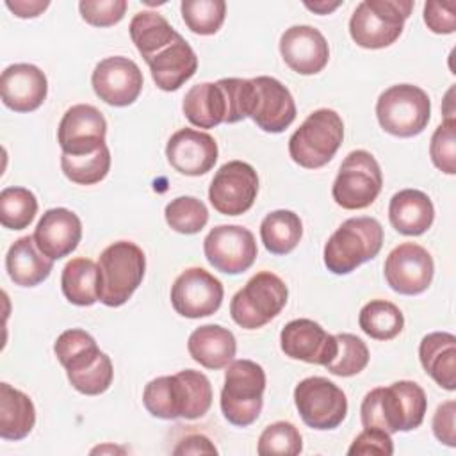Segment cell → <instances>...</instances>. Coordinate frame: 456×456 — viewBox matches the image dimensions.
<instances>
[{
  "label": "cell",
  "mask_w": 456,
  "mask_h": 456,
  "mask_svg": "<svg viewBox=\"0 0 456 456\" xmlns=\"http://www.w3.org/2000/svg\"><path fill=\"white\" fill-rule=\"evenodd\" d=\"M144 408L157 419L194 420L203 417L212 406V385L208 378L192 369L173 376L151 379L142 392Z\"/></svg>",
  "instance_id": "cell-1"
},
{
  "label": "cell",
  "mask_w": 456,
  "mask_h": 456,
  "mask_svg": "<svg viewBox=\"0 0 456 456\" xmlns=\"http://www.w3.org/2000/svg\"><path fill=\"white\" fill-rule=\"evenodd\" d=\"M426 410L428 399L422 387L401 379L367 392L360 406V417L363 428H378L392 435L419 428Z\"/></svg>",
  "instance_id": "cell-2"
},
{
  "label": "cell",
  "mask_w": 456,
  "mask_h": 456,
  "mask_svg": "<svg viewBox=\"0 0 456 456\" xmlns=\"http://www.w3.org/2000/svg\"><path fill=\"white\" fill-rule=\"evenodd\" d=\"M383 246V226L378 219L360 216L346 219L324 244V265L333 274H349L372 260Z\"/></svg>",
  "instance_id": "cell-3"
},
{
  "label": "cell",
  "mask_w": 456,
  "mask_h": 456,
  "mask_svg": "<svg viewBox=\"0 0 456 456\" xmlns=\"http://www.w3.org/2000/svg\"><path fill=\"white\" fill-rule=\"evenodd\" d=\"M100 301L105 306H121L137 290L144 278L146 256L130 240H118L107 246L98 258Z\"/></svg>",
  "instance_id": "cell-4"
},
{
  "label": "cell",
  "mask_w": 456,
  "mask_h": 456,
  "mask_svg": "<svg viewBox=\"0 0 456 456\" xmlns=\"http://www.w3.org/2000/svg\"><path fill=\"white\" fill-rule=\"evenodd\" d=\"M415 2L411 0H363L356 5L349 20L353 41L369 50L390 46L399 39L404 21Z\"/></svg>",
  "instance_id": "cell-5"
},
{
  "label": "cell",
  "mask_w": 456,
  "mask_h": 456,
  "mask_svg": "<svg viewBox=\"0 0 456 456\" xmlns=\"http://www.w3.org/2000/svg\"><path fill=\"white\" fill-rule=\"evenodd\" d=\"M265 370L253 360L228 363L221 390V411L224 419L239 428L253 424L264 406Z\"/></svg>",
  "instance_id": "cell-6"
},
{
  "label": "cell",
  "mask_w": 456,
  "mask_h": 456,
  "mask_svg": "<svg viewBox=\"0 0 456 456\" xmlns=\"http://www.w3.org/2000/svg\"><path fill=\"white\" fill-rule=\"evenodd\" d=\"M344 121L333 109H317L289 139L290 159L306 169L326 166L340 148Z\"/></svg>",
  "instance_id": "cell-7"
},
{
  "label": "cell",
  "mask_w": 456,
  "mask_h": 456,
  "mask_svg": "<svg viewBox=\"0 0 456 456\" xmlns=\"http://www.w3.org/2000/svg\"><path fill=\"white\" fill-rule=\"evenodd\" d=\"M287 299L285 281L271 271H260L232 297L230 315L240 328L256 330L273 321L283 310Z\"/></svg>",
  "instance_id": "cell-8"
},
{
  "label": "cell",
  "mask_w": 456,
  "mask_h": 456,
  "mask_svg": "<svg viewBox=\"0 0 456 456\" xmlns=\"http://www.w3.org/2000/svg\"><path fill=\"white\" fill-rule=\"evenodd\" d=\"M376 116L381 128L390 135L413 137L429 123L431 100L419 86L395 84L379 94Z\"/></svg>",
  "instance_id": "cell-9"
},
{
  "label": "cell",
  "mask_w": 456,
  "mask_h": 456,
  "mask_svg": "<svg viewBox=\"0 0 456 456\" xmlns=\"http://www.w3.org/2000/svg\"><path fill=\"white\" fill-rule=\"evenodd\" d=\"M381 187L383 173L374 155L365 150H354L342 160L331 196L338 207L360 210L374 203Z\"/></svg>",
  "instance_id": "cell-10"
},
{
  "label": "cell",
  "mask_w": 456,
  "mask_h": 456,
  "mask_svg": "<svg viewBox=\"0 0 456 456\" xmlns=\"http://www.w3.org/2000/svg\"><path fill=\"white\" fill-rule=\"evenodd\" d=\"M294 403L303 422L319 431L338 428L347 415L346 394L322 376L299 381L294 388Z\"/></svg>",
  "instance_id": "cell-11"
},
{
  "label": "cell",
  "mask_w": 456,
  "mask_h": 456,
  "mask_svg": "<svg viewBox=\"0 0 456 456\" xmlns=\"http://www.w3.org/2000/svg\"><path fill=\"white\" fill-rule=\"evenodd\" d=\"M258 194V176L251 164L230 160L223 164L208 187L212 207L223 216H240L248 212Z\"/></svg>",
  "instance_id": "cell-12"
},
{
  "label": "cell",
  "mask_w": 456,
  "mask_h": 456,
  "mask_svg": "<svg viewBox=\"0 0 456 456\" xmlns=\"http://www.w3.org/2000/svg\"><path fill=\"white\" fill-rule=\"evenodd\" d=\"M203 251L208 264L224 274L248 271L258 253L255 235L239 224L214 226L203 240Z\"/></svg>",
  "instance_id": "cell-13"
},
{
  "label": "cell",
  "mask_w": 456,
  "mask_h": 456,
  "mask_svg": "<svg viewBox=\"0 0 456 456\" xmlns=\"http://www.w3.org/2000/svg\"><path fill=\"white\" fill-rule=\"evenodd\" d=\"M223 283L203 267H189L180 273L169 294L175 312L187 319L216 314L223 303Z\"/></svg>",
  "instance_id": "cell-14"
},
{
  "label": "cell",
  "mask_w": 456,
  "mask_h": 456,
  "mask_svg": "<svg viewBox=\"0 0 456 456\" xmlns=\"http://www.w3.org/2000/svg\"><path fill=\"white\" fill-rule=\"evenodd\" d=\"M383 273L394 292L415 296L422 294L431 285L435 264L426 248L415 242H403L388 253Z\"/></svg>",
  "instance_id": "cell-15"
},
{
  "label": "cell",
  "mask_w": 456,
  "mask_h": 456,
  "mask_svg": "<svg viewBox=\"0 0 456 456\" xmlns=\"http://www.w3.org/2000/svg\"><path fill=\"white\" fill-rule=\"evenodd\" d=\"M91 84L100 100L112 107L132 105L142 91V73L139 66L123 55L100 61L91 75Z\"/></svg>",
  "instance_id": "cell-16"
},
{
  "label": "cell",
  "mask_w": 456,
  "mask_h": 456,
  "mask_svg": "<svg viewBox=\"0 0 456 456\" xmlns=\"http://www.w3.org/2000/svg\"><path fill=\"white\" fill-rule=\"evenodd\" d=\"M105 134L103 114L89 103H77L64 112L57 128V142L62 153L89 155L105 146Z\"/></svg>",
  "instance_id": "cell-17"
},
{
  "label": "cell",
  "mask_w": 456,
  "mask_h": 456,
  "mask_svg": "<svg viewBox=\"0 0 456 456\" xmlns=\"http://www.w3.org/2000/svg\"><path fill=\"white\" fill-rule=\"evenodd\" d=\"M285 356L315 365H328L337 354V338L312 319H294L280 333Z\"/></svg>",
  "instance_id": "cell-18"
},
{
  "label": "cell",
  "mask_w": 456,
  "mask_h": 456,
  "mask_svg": "<svg viewBox=\"0 0 456 456\" xmlns=\"http://www.w3.org/2000/svg\"><path fill=\"white\" fill-rule=\"evenodd\" d=\"M217 142L216 139L194 128L176 130L167 144L166 157L175 171L185 176H200L208 173L217 162Z\"/></svg>",
  "instance_id": "cell-19"
},
{
  "label": "cell",
  "mask_w": 456,
  "mask_h": 456,
  "mask_svg": "<svg viewBox=\"0 0 456 456\" xmlns=\"http://www.w3.org/2000/svg\"><path fill=\"white\" fill-rule=\"evenodd\" d=\"M280 53L285 64L299 75H315L330 59L328 41L312 25H292L280 37Z\"/></svg>",
  "instance_id": "cell-20"
},
{
  "label": "cell",
  "mask_w": 456,
  "mask_h": 456,
  "mask_svg": "<svg viewBox=\"0 0 456 456\" xmlns=\"http://www.w3.org/2000/svg\"><path fill=\"white\" fill-rule=\"evenodd\" d=\"M255 86V105L251 119L269 134H280L296 119V103L290 91L274 77L251 78Z\"/></svg>",
  "instance_id": "cell-21"
},
{
  "label": "cell",
  "mask_w": 456,
  "mask_h": 456,
  "mask_svg": "<svg viewBox=\"0 0 456 456\" xmlns=\"http://www.w3.org/2000/svg\"><path fill=\"white\" fill-rule=\"evenodd\" d=\"M48 93L46 75L34 64L18 62L2 71L0 94L14 112H32L43 105Z\"/></svg>",
  "instance_id": "cell-22"
},
{
  "label": "cell",
  "mask_w": 456,
  "mask_h": 456,
  "mask_svg": "<svg viewBox=\"0 0 456 456\" xmlns=\"http://www.w3.org/2000/svg\"><path fill=\"white\" fill-rule=\"evenodd\" d=\"M82 239V223L68 208H48L36 224L34 240L43 255L59 260L73 253Z\"/></svg>",
  "instance_id": "cell-23"
},
{
  "label": "cell",
  "mask_w": 456,
  "mask_h": 456,
  "mask_svg": "<svg viewBox=\"0 0 456 456\" xmlns=\"http://www.w3.org/2000/svg\"><path fill=\"white\" fill-rule=\"evenodd\" d=\"M151 78L162 91L180 89L198 69V57L192 46L178 36L148 61Z\"/></svg>",
  "instance_id": "cell-24"
},
{
  "label": "cell",
  "mask_w": 456,
  "mask_h": 456,
  "mask_svg": "<svg viewBox=\"0 0 456 456\" xmlns=\"http://www.w3.org/2000/svg\"><path fill=\"white\" fill-rule=\"evenodd\" d=\"M189 354L205 369H223L235 358L237 340L228 328L219 324H203L196 328L187 340Z\"/></svg>",
  "instance_id": "cell-25"
},
{
  "label": "cell",
  "mask_w": 456,
  "mask_h": 456,
  "mask_svg": "<svg viewBox=\"0 0 456 456\" xmlns=\"http://www.w3.org/2000/svg\"><path fill=\"white\" fill-rule=\"evenodd\" d=\"M388 219L399 233L417 237L431 228L435 207L426 192L419 189H403L390 200Z\"/></svg>",
  "instance_id": "cell-26"
},
{
  "label": "cell",
  "mask_w": 456,
  "mask_h": 456,
  "mask_svg": "<svg viewBox=\"0 0 456 456\" xmlns=\"http://www.w3.org/2000/svg\"><path fill=\"white\" fill-rule=\"evenodd\" d=\"M5 269L16 285L36 287L50 276L53 260L39 251L34 235H25L11 244L5 255Z\"/></svg>",
  "instance_id": "cell-27"
},
{
  "label": "cell",
  "mask_w": 456,
  "mask_h": 456,
  "mask_svg": "<svg viewBox=\"0 0 456 456\" xmlns=\"http://www.w3.org/2000/svg\"><path fill=\"white\" fill-rule=\"evenodd\" d=\"M420 363L442 388H456V337L447 331L428 333L419 346Z\"/></svg>",
  "instance_id": "cell-28"
},
{
  "label": "cell",
  "mask_w": 456,
  "mask_h": 456,
  "mask_svg": "<svg viewBox=\"0 0 456 456\" xmlns=\"http://www.w3.org/2000/svg\"><path fill=\"white\" fill-rule=\"evenodd\" d=\"M183 116L200 128H214L226 119V98L217 82L192 86L182 103Z\"/></svg>",
  "instance_id": "cell-29"
},
{
  "label": "cell",
  "mask_w": 456,
  "mask_h": 456,
  "mask_svg": "<svg viewBox=\"0 0 456 456\" xmlns=\"http://www.w3.org/2000/svg\"><path fill=\"white\" fill-rule=\"evenodd\" d=\"M36 424L32 399L9 383H0V436L4 440L25 438Z\"/></svg>",
  "instance_id": "cell-30"
},
{
  "label": "cell",
  "mask_w": 456,
  "mask_h": 456,
  "mask_svg": "<svg viewBox=\"0 0 456 456\" xmlns=\"http://www.w3.org/2000/svg\"><path fill=\"white\" fill-rule=\"evenodd\" d=\"M180 34L169 21L155 11H141L130 21V37L137 52L148 62L162 48L171 45Z\"/></svg>",
  "instance_id": "cell-31"
},
{
  "label": "cell",
  "mask_w": 456,
  "mask_h": 456,
  "mask_svg": "<svg viewBox=\"0 0 456 456\" xmlns=\"http://www.w3.org/2000/svg\"><path fill=\"white\" fill-rule=\"evenodd\" d=\"M100 271L91 258H71L61 274L64 297L77 306H91L100 301Z\"/></svg>",
  "instance_id": "cell-32"
},
{
  "label": "cell",
  "mask_w": 456,
  "mask_h": 456,
  "mask_svg": "<svg viewBox=\"0 0 456 456\" xmlns=\"http://www.w3.org/2000/svg\"><path fill=\"white\" fill-rule=\"evenodd\" d=\"M53 351L61 365L66 369V376L91 367L103 354L96 340L87 331L78 328L62 331L53 344Z\"/></svg>",
  "instance_id": "cell-33"
},
{
  "label": "cell",
  "mask_w": 456,
  "mask_h": 456,
  "mask_svg": "<svg viewBox=\"0 0 456 456\" xmlns=\"http://www.w3.org/2000/svg\"><path fill=\"white\" fill-rule=\"evenodd\" d=\"M303 223L292 210H273L260 223V239L273 255L290 253L301 240Z\"/></svg>",
  "instance_id": "cell-34"
},
{
  "label": "cell",
  "mask_w": 456,
  "mask_h": 456,
  "mask_svg": "<svg viewBox=\"0 0 456 456\" xmlns=\"http://www.w3.org/2000/svg\"><path fill=\"white\" fill-rule=\"evenodd\" d=\"M358 324L374 340H392L404 328V315L390 301L372 299L360 310Z\"/></svg>",
  "instance_id": "cell-35"
},
{
  "label": "cell",
  "mask_w": 456,
  "mask_h": 456,
  "mask_svg": "<svg viewBox=\"0 0 456 456\" xmlns=\"http://www.w3.org/2000/svg\"><path fill=\"white\" fill-rule=\"evenodd\" d=\"M61 169L68 180L78 185H93L102 182L110 169L109 146H102L89 155H61Z\"/></svg>",
  "instance_id": "cell-36"
},
{
  "label": "cell",
  "mask_w": 456,
  "mask_h": 456,
  "mask_svg": "<svg viewBox=\"0 0 456 456\" xmlns=\"http://www.w3.org/2000/svg\"><path fill=\"white\" fill-rule=\"evenodd\" d=\"M37 214V200L25 187H5L0 192V223L9 230L30 226Z\"/></svg>",
  "instance_id": "cell-37"
},
{
  "label": "cell",
  "mask_w": 456,
  "mask_h": 456,
  "mask_svg": "<svg viewBox=\"0 0 456 456\" xmlns=\"http://www.w3.org/2000/svg\"><path fill=\"white\" fill-rule=\"evenodd\" d=\"M164 217L171 230L183 235H194L208 223V210L205 203L194 196H178L166 205Z\"/></svg>",
  "instance_id": "cell-38"
},
{
  "label": "cell",
  "mask_w": 456,
  "mask_h": 456,
  "mask_svg": "<svg viewBox=\"0 0 456 456\" xmlns=\"http://www.w3.org/2000/svg\"><path fill=\"white\" fill-rule=\"evenodd\" d=\"M180 11L183 23L191 32L212 36L224 21L226 4L223 0H183Z\"/></svg>",
  "instance_id": "cell-39"
},
{
  "label": "cell",
  "mask_w": 456,
  "mask_h": 456,
  "mask_svg": "<svg viewBox=\"0 0 456 456\" xmlns=\"http://www.w3.org/2000/svg\"><path fill=\"white\" fill-rule=\"evenodd\" d=\"M337 354L326 365L328 372L340 378H349L362 372L369 363L367 344L353 333H337Z\"/></svg>",
  "instance_id": "cell-40"
},
{
  "label": "cell",
  "mask_w": 456,
  "mask_h": 456,
  "mask_svg": "<svg viewBox=\"0 0 456 456\" xmlns=\"http://www.w3.org/2000/svg\"><path fill=\"white\" fill-rule=\"evenodd\" d=\"M303 451V438L297 428L292 422L278 420L269 424L260 438L256 452L260 456H271V454H287L296 456Z\"/></svg>",
  "instance_id": "cell-41"
},
{
  "label": "cell",
  "mask_w": 456,
  "mask_h": 456,
  "mask_svg": "<svg viewBox=\"0 0 456 456\" xmlns=\"http://www.w3.org/2000/svg\"><path fill=\"white\" fill-rule=\"evenodd\" d=\"M226 98L224 123H239L251 116L255 105V86L249 78H221L217 80Z\"/></svg>",
  "instance_id": "cell-42"
},
{
  "label": "cell",
  "mask_w": 456,
  "mask_h": 456,
  "mask_svg": "<svg viewBox=\"0 0 456 456\" xmlns=\"http://www.w3.org/2000/svg\"><path fill=\"white\" fill-rule=\"evenodd\" d=\"M429 157L442 173H456V119H444L431 135Z\"/></svg>",
  "instance_id": "cell-43"
},
{
  "label": "cell",
  "mask_w": 456,
  "mask_h": 456,
  "mask_svg": "<svg viewBox=\"0 0 456 456\" xmlns=\"http://www.w3.org/2000/svg\"><path fill=\"white\" fill-rule=\"evenodd\" d=\"M112 378H114L112 362L105 353L91 367H87V369H84L77 374L68 376L71 387L77 392L84 394V395H100V394H103L110 387Z\"/></svg>",
  "instance_id": "cell-44"
},
{
  "label": "cell",
  "mask_w": 456,
  "mask_h": 456,
  "mask_svg": "<svg viewBox=\"0 0 456 456\" xmlns=\"http://www.w3.org/2000/svg\"><path fill=\"white\" fill-rule=\"evenodd\" d=\"M128 4L125 0H82V18L93 27H110L123 20Z\"/></svg>",
  "instance_id": "cell-45"
},
{
  "label": "cell",
  "mask_w": 456,
  "mask_h": 456,
  "mask_svg": "<svg viewBox=\"0 0 456 456\" xmlns=\"http://www.w3.org/2000/svg\"><path fill=\"white\" fill-rule=\"evenodd\" d=\"M347 454H379V456H390L394 454V442L390 438V433L378 429V428H365L351 444L347 449Z\"/></svg>",
  "instance_id": "cell-46"
},
{
  "label": "cell",
  "mask_w": 456,
  "mask_h": 456,
  "mask_svg": "<svg viewBox=\"0 0 456 456\" xmlns=\"http://www.w3.org/2000/svg\"><path fill=\"white\" fill-rule=\"evenodd\" d=\"M456 2L429 0L424 4V23L435 34H452L456 30Z\"/></svg>",
  "instance_id": "cell-47"
},
{
  "label": "cell",
  "mask_w": 456,
  "mask_h": 456,
  "mask_svg": "<svg viewBox=\"0 0 456 456\" xmlns=\"http://www.w3.org/2000/svg\"><path fill=\"white\" fill-rule=\"evenodd\" d=\"M456 403L452 399L438 404L435 415H433V433L438 442L444 445L454 447L456 445Z\"/></svg>",
  "instance_id": "cell-48"
},
{
  "label": "cell",
  "mask_w": 456,
  "mask_h": 456,
  "mask_svg": "<svg viewBox=\"0 0 456 456\" xmlns=\"http://www.w3.org/2000/svg\"><path fill=\"white\" fill-rule=\"evenodd\" d=\"M175 454H216L217 449L214 444L203 435H191L180 442L178 447L173 451Z\"/></svg>",
  "instance_id": "cell-49"
},
{
  "label": "cell",
  "mask_w": 456,
  "mask_h": 456,
  "mask_svg": "<svg viewBox=\"0 0 456 456\" xmlns=\"http://www.w3.org/2000/svg\"><path fill=\"white\" fill-rule=\"evenodd\" d=\"M50 5L48 0H7L5 7L18 18H36Z\"/></svg>",
  "instance_id": "cell-50"
},
{
  "label": "cell",
  "mask_w": 456,
  "mask_h": 456,
  "mask_svg": "<svg viewBox=\"0 0 456 456\" xmlns=\"http://www.w3.org/2000/svg\"><path fill=\"white\" fill-rule=\"evenodd\" d=\"M342 2H326V0H321V2H305V7L317 12V14H328L331 11H335Z\"/></svg>",
  "instance_id": "cell-51"
}]
</instances>
